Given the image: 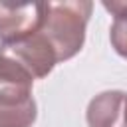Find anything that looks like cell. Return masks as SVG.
I'll return each mask as SVG.
<instances>
[{
    "label": "cell",
    "instance_id": "cell-1",
    "mask_svg": "<svg viewBox=\"0 0 127 127\" xmlns=\"http://www.w3.org/2000/svg\"><path fill=\"white\" fill-rule=\"evenodd\" d=\"M91 10L93 4L87 0L46 4L38 32L54 50L58 62H65L81 50Z\"/></svg>",
    "mask_w": 127,
    "mask_h": 127
},
{
    "label": "cell",
    "instance_id": "cell-2",
    "mask_svg": "<svg viewBox=\"0 0 127 127\" xmlns=\"http://www.w3.org/2000/svg\"><path fill=\"white\" fill-rule=\"evenodd\" d=\"M46 4L12 6L0 2V42L12 44L34 34L44 18Z\"/></svg>",
    "mask_w": 127,
    "mask_h": 127
},
{
    "label": "cell",
    "instance_id": "cell-3",
    "mask_svg": "<svg viewBox=\"0 0 127 127\" xmlns=\"http://www.w3.org/2000/svg\"><path fill=\"white\" fill-rule=\"evenodd\" d=\"M125 95L123 91H103L87 105L89 127H125Z\"/></svg>",
    "mask_w": 127,
    "mask_h": 127
},
{
    "label": "cell",
    "instance_id": "cell-4",
    "mask_svg": "<svg viewBox=\"0 0 127 127\" xmlns=\"http://www.w3.org/2000/svg\"><path fill=\"white\" fill-rule=\"evenodd\" d=\"M34 75L12 56L0 52V95L30 97Z\"/></svg>",
    "mask_w": 127,
    "mask_h": 127
},
{
    "label": "cell",
    "instance_id": "cell-5",
    "mask_svg": "<svg viewBox=\"0 0 127 127\" xmlns=\"http://www.w3.org/2000/svg\"><path fill=\"white\" fill-rule=\"evenodd\" d=\"M34 97L0 95V127H32L36 121Z\"/></svg>",
    "mask_w": 127,
    "mask_h": 127
},
{
    "label": "cell",
    "instance_id": "cell-6",
    "mask_svg": "<svg viewBox=\"0 0 127 127\" xmlns=\"http://www.w3.org/2000/svg\"><path fill=\"white\" fill-rule=\"evenodd\" d=\"M103 8L113 14V24L109 32L111 46L121 58H127V2L125 0L103 2Z\"/></svg>",
    "mask_w": 127,
    "mask_h": 127
},
{
    "label": "cell",
    "instance_id": "cell-7",
    "mask_svg": "<svg viewBox=\"0 0 127 127\" xmlns=\"http://www.w3.org/2000/svg\"><path fill=\"white\" fill-rule=\"evenodd\" d=\"M125 127H127V95H125Z\"/></svg>",
    "mask_w": 127,
    "mask_h": 127
}]
</instances>
